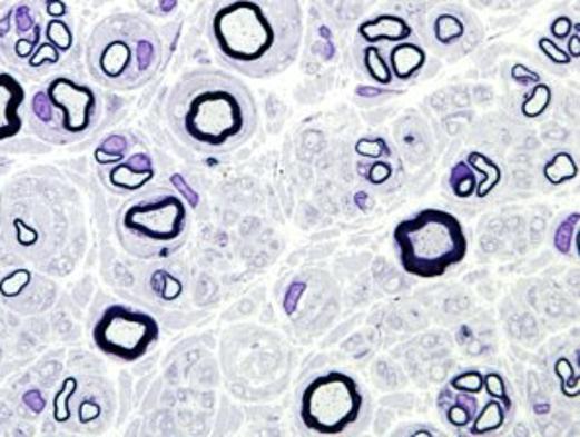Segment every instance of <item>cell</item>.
Returning a JSON list of instances; mask_svg holds the SVG:
<instances>
[{
	"label": "cell",
	"instance_id": "obj_25",
	"mask_svg": "<svg viewBox=\"0 0 580 437\" xmlns=\"http://www.w3.org/2000/svg\"><path fill=\"white\" fill-rule=\"evenodd\" d=\"M463 159L470 162L479 178L478 199H486L501 188L507 180V168L501 160L483 151H470Z\"/></svg>",
	"mask_w": 580,
	"mask_h": 437
},
{
	"label": "cell",
	"instance_id": "obj_42",
	"mask_svg": "<svg viewBox=\"0 0 580 437\" xmlns=\"http://www.w3.org/2000/svg\"><path fill=\"white\" fill-rule=\"evenodd\" d=\"M176 10H178V0H157V4H155V17H173Z\"/></svg>",
	"mask_w": 580,
	"mask_h": 437
},
{
	"label": "cell",
	"instance_id": "obj_14",
	"mask_svg": "<svg viewBox=\"0 0 580 437\" xmlns=\"http://www.w3.org/2000/svg\"><path fill=\"white\" fill-rule=\"evenodd\" d=\"M338 287L325 270H302L286 281L279 297V307L295 328L313 332L318 322H331L328 305L336 301Z\"/></svg>",
	"mask_w": 580,
	"mask_h": 437
},
{
	"label": "cell",
	"instance_id": "obj_17",
	"mask_svg": "<svg viewBox=\"0 0 580 437\" xmlns=\"http://www.w3.org/2000/svg\"><path fill=\"white\" fill-rule=\"evenodd\" d=\"M98 180L104 190L114 196L129 198L137 191L149 188L159 178V162L155 155L147 149H134L124 159L108 165V167L96 168Z\"/></svg>",
	"mask_w": 580,
	"mask_h": 437
},
{
	"label": "cell",
	"instance_id": "obj_40",
	"mask_svg": "<svg viewBox=\"0 0 580 437\" xmlns=\"http://www.w3.org/2000/svg\"><path fill=\"white\" fill-rule=\"evenodd\" d=\"M170 186L183 196L184 201H186L191 209L198 207L199 196L196 191L191 190L190 183L186 182L184 176L173 175V178H170Z\"/></svg>",
	"mask_w": 580,
	"mask_h": 437
},
{
	"label": "cell",
	"instance_id": "obj_5",
	"mask_svg": "<svg viewBox=\"0 0 580 437\" xmlns=\"http://www.w3.org/2000/svg\"><path fill=\"white\" fill-rule=\"evenodd\" d=\"M165 63L159 28L137 12H114L88 33L85 64L98 87L134 92L147 87Z\"/></svg>",
	"mask_w": 580,
	"mask_h": 437
},
{
	"label": "cell",
	"instance_id": "obj_13",
	"mask_svg": "<svg viewBox=\"0 0 580 437\" xmlns=\"http://www.w3.org/2000/svg\"><path fill=\"white\" fill-rule=\"evenodd\" d=\"M414 32L432 56L444 61H460L479 48L485 30L479 18L450 0H436L424 10Z\"/></svg>",
	"mask_w": 580,
	"mask_h": 437
},
{
	"label": "cell",
	"instance_id": "obj_32",
	"mask_svg": "<svg viewBox=\"0 0 580 437\" xmlns=\"http://www.w3.org/2000/svg\"><path fill=\"white\" fill-rule=\"evenodd\" d=\"M483 393L489 398H497L510 408H517V398L509 379L499 369H486L483 371Z\"/></svg>",
	"mask_w": 580,
	"mask_h": 437
},
{
	"label": "cell",
	"instance_id": "obj_30",
	"mask_svg": "<svg viewBox=\"0 0 580 437\" xmlns=\"http://www.w3.org/2000/svg\"><path fill=\"white\" fill-rule=\"evenodd\" d=\"M553 98H556L553 88L543 80L533 87L525 88L524 95L520 98V106H518L520 116L525 120H540L551 110Z\"/></svg>",
	"mask_w": 580,
	"mask_h": 437
},
{
	"label": "cell",
	"instance_id": "obj_41",
	"mask_svg": "<svg viewBox=\"0 0 580 437\" xmlns=\"http://www.w3.org/2000/svg\"><path fill=\"white\" fill-rule=\"evenodd\" d=\"M564 51L569 53L572 61H579L580 59V24L579 22H574V30H572L571 36H569V40L564 41Z\"/></svg>",
	"mask_w": 580,
	"mask_h": 437
},
{
	"label": "cell",
	"instance_id": "obj_2",
	"mask_svg": "<svg viewBox=\"0 0 580 437\" xmlns=\"http://www.w3.org/2000/svg\"><path fill=\"white\" fill-rule=\"evenodd\" d=\"M206 33L223 69L247 79H272L295 63L302 48V2L214 0Z\"/></svg>",
	"mask_w": 580,
	"mask_h": 437
},
{
	"label": "cell",
	"instance_id": "obj_37",
	"mask_svg": "<svg viewBox=\"0 0 580 437\" xmlns=\"http://www.w3.org/2000/svg\"><path fill=\"white\" fill-rule=\"evenodd\" d=\"M510 79L517 82L518 87L530 88L533 85H538L543 80L540 72L532 69V67H528L524 63H514L512 64V69H510Z\"/></svg>",
	"mask_w": 580,
	"mask_h": 437
},
{
	"label": "cell",
	"instance_id": "obj_43",
	"mask_svg": "<svg viewBox=\"0 0 580 437\" xmlns=\"http://www.w3.org/2000/svg\"><path fill=\"white\" fill-rule=\"evenodd\" d=\"M77 2H104V0H77Z\"/></svg>",
	"mask_w": 580,
	"mask_h": 437
},
{
	"label": "cell",
	"instance_id": "obj_18",
	"mask_svg": "<svg viewBox=\"0 0 580 437\" xmlns=\"http://www.w3.org/2000/svg\"><path fill=\"white\" fill-rule=\"evenodd\" d=\"M28 95L24 80L7 67H0V145L22 136Z\"/></svg>",
	"mask_w": 580,
	"mask_h": 437
},
{
	"label": "cell",
	"instance_id": "obj_8",
	"mask_svg": "<svg viewBox=\"0 0 580 437\" xmlns=\"http://www.w3.org/2000/svg\"><path fill=\"white\" fill-rule=\"evenodd\" d=\"M106 95L92 79L61 71L36 85L26 103V126L43 143L69 147L100 128Z\"/></svg>",
	"mask_w": 580,
	"mask_h": 437
},
{
	"label": "cell",
	"instance_id": "obj_27",
	"mask_svg": "<svg viewBox=\"0 0 580 437\" xmlns=\"http://www.w3.org/2000/svg\"><path fill=\"white\" fill-rule=\"evenodd\" d=\"M136 147V137L131 136L129 131H111L96 143L95 151H92V162H95L96 168L108 167V165H114V162L124 159Z\"/></svg>",
	"mask_w": 580,
	"mask_h": 437
},
{
	"label": "cell",
	"instance_id": "obj_39",
	"mask_svg": "<svg viewBox=\"0 0 580 437\" xmlns=\"http://www.w3.org/2000/svg\"><path fill=\"white\" fill-rule=\"evenodd\" d=\"M393 436L397 437H438L442 436V429L434 428L432 424H422V421H413L406 424L393 431Z\"/></svg>",
	"mask_w": 580,
	"mask_h": 437
},
{
	"label": "cell",
	"instance_id": "obj_31",
	"mask_svg": "<svg viewBox=\"0 0 580 437\" xmlns=\"http://www.w3.org/2000/svg\"><path fill=\"white\" fill-rule=\"evenodd\" d=\"M551 245L557 255L571 256L572 252L580 255V215L579 211L564 215L563 219L556 225L551 235Z\"/></svg>",
	"mask_w": 580,
	"mask_h": 437
},
{
	"label": "cell",
	"instance_id": "obj_19",
	"mask_svg": "<svg viewBox=\"0 0 580 437\" xmlns=\"http://www.w3.org/2000/svg\"><path fill=\"white\" fill-rule=\"evenodd\" d=\"M391 72L395 88H405L421 79L430 64L429 51L422 46L419 36L387 46Z\"/></svg>",
	"mask_w": 580,
	"mask_h": 437
},
{
	"label": "cell",
	"instance_id": "obj_16",
	"mask_svg": "<svg viewBox=\"0 0 580 437\" xmlns=\"http://www.w3.org/2000/svg\"><path fill=\"white\" fill-rule=\"evenodd\" d=\"M59 286L48 274L28 266L0 268V301L18 315H40L57 301Z\"/></svg>",
	"mask_w": 580,
	"mask_h": 437
},
{
	"label": "cell",
	"instance_id": "obj_38",
	"mask_svg": "<svg viewBox=\"0 0 580 437\" xmlns=\"http://www.w3.org/2000/svg\"><path fill=\"white\" fill-rule=\"evenodd\" d=\"M572 30H574V20L571 17H556L551 20V24L548 28V36L551 40L557 41L563 46L564 41L569 40Z\"/></svg>",
	"mask_w": 580,
	"mask_h": 437
},
{
	"label": "cell",
	"instance_id": "obj_7",
	"mask_svg": "<svg viewBox=\"0 0 580 437\" xmlns=\"http://www.w3.org/2000/svg\"><path fill=\"white\" fill-rule=\"evenodd\" d=\"M190 232L191 207L170 183H151L124 199L114 213L118 245L141 262L175 256Z\"/></svg>",
	"mask_w": 580,
	"mask_h": 437
},
{
	"label": "cell",
	"instance_id": "obj_35",
	"mask_svg": "<svg viewBox=\"0 0 580 437\" xmlns=\"http://www.w3.org/2000/svg\"><path fill=\"white\" fill-rule=\"evenodd\" d=\"M448 387L468 395H481L483 393V371L481 369H461L460 374L453 375L448 381Z\"/></svg>",
	"mask_w": 580,
	"mask_h": 437
},
{
	"label": "cell",
	"instance_id": "obj_24",
	"mask_svg": "<svg viewBox=\"0 0 580 437\" xmlns=\"http://www.w3.org/2000/svg\"><path fill=\"white\" fill-rule=\"evenodd\" d=\"M354 63L358 67L360 75L370 80V85L395 88L385 46L354 41Z\"/></svg>",
	"mask_w": 580,
	"mask_h": 437
},
{
	"label": "cell",
	"instance_id": "obj_20",
	"mask_svg": "<svg viewBox=\"0 0 580 437\" xmlns=\"http://www.w3.org/2000/svg\"><path fill=\"white\" fill-rule=\"evenodd\" d=\"M356 176L367 188L390 193L397 190L405 178V160L399 151L377 159H356Z\"/></svg>",
	"mask_w": 580,
	"mask_h": 437
},
{
	"label": "cell",
	"instance_id": "obj_9",
	"mask_svg": "<svg viewBox=\"0 0 580 437\" xmlns=\"http://www.w3.org/2000/svg\"><path fill=\"white\" fill-rule=\"evenodd\" d=\"M294 350L263 326H233L222 342V366L230 393L250 403L278 397L292 381Z\"/></svg>",
	"mask_w": 580,
	"mask_h": 437
},
{
	"label": "cell",
	"instance_id": "obj_36",
	"mask_svg": "<svg viewBox=\"0 0 580 437\" xmlns=\"http://www.w3.org/2000/svg\"><path fill=\"white\" fill-rule=\"evenodd\" d=\"M538 49H540L541 56L545 57V61L557 69H569L574 63L569 53L564 51L563 46L551 40L549 36H541L538 40Z\"/></svg>",
	"mask_w": 580,
	"mask_h": 437
},
{
	"label": "cell",
	"instance_id": "obj_4",
	"mask_svg": "<svg viewBox=\"0 0 580 437\" xmlns=\"http://www.w3.org/2000/svg\"><path fill=\"white\" fill-rule=\"evenodd\" d=\"M79 56V18L69 0H14L0 12V59L20 79L38 85Z\"/></svg>",
	"mask_w": 580,
	"mask_h": 437
},
{
	"label": "cell",
	"instance_id": "obj_28",
	"mask_svg": "<svg viewBox=\"0 0 580 437\" xmlns=\"http://www.w3.org/2000/svg\"><path fill=\"white\" fill-rule=\"evenodd\" d=\"M445 188L458 201L478 199L479 178L468 160L460 159L453 162L445 176Z\"/></svg>",
	"mask_w": 580,
	"mask_h": 437
},
{
	"label": "cell",
	"instance_id": "obj_23",
	"mask_svg": "<svg viewBox=\"0 0 580 437\" xmlns=\"http://www.w3.org/2000/svg\"><path fill=\"white\" fill-rule=\"evenodd\" d=\"M517 418V408H510L497 398L486 397L483 405H479V410L470 426L463 429L461 434L470 437L497 436L507 431L510 424Z\"/></svg>",
	"mask_w": 580,
	"mask_h": 437
},
{
	"label": "cell",
	"instance_id": "obj_10",
	"mask_svg": "<svg viewBox=\"0 0 580 437\" xmlns=\"http://www.w3.org/2000/svg\"><path fill=\"white\" fill-rule=\"evenodd\" d=\"M401 270L416 279L444 278L465 262L471 237L460 217L442 207H422L391 232Z\"/></svg>",
	"mask_w": 580,
	"mask_h": 437
},
{
	"label": "cell",
	"instance_id": "obj_15",
	"mask_svg": "<svg viewBox=\"0 0 580 437\" xmlns=\"http://www.w3.org/2000/svg\"><path fill=\"white\" fill-rule=\"evenodd\" d=\"M137 289L139 299L157 312L180 309L190 297V271L173 256L147 260L137 274Z\"/></svg>",
	"mask_w": 580,
	"mask_h": 437
},
{
	"label": "cell",
	"instance_id": "obj_11",
	"mask_svg": "<svg viewBox=\"0 0 580 437\" xmlns=\"http://www.w3.org/2000/svg\"><path fill=\"white\" fill-rule=\"evenodd\" d=\"M157 310L136 297L100 295L90 310V340L106 358L136 364L160 342Z\"/></svg>",
	"mask_w": 580,
	"mask_h": 437
},
{
	"label": "cell",
	"instance_id": "obj_3",
	"mask_svg": "<svg viewBox=\"0 0 580 437\" xmlns=\"http://www.w3.org/2000/svg\"><path fill=\"white\" fill-rule=\"evenodd\" d=\"M165 116L180 143L207 157L237 151L258 129L253 90L239 75L219 67L184 72L168 90Z\"/></svg>",
	"mask_w": 580,
	"mask_h": 437
},
{
	"label": "cell",
	"instance_id": "obj_6",
	"mask_svg": "<svg viewBox=\"0 0 580 437\" xmlns=\"http://www.w3.org/2000/svg\"><path fill=\"white\" fill-rule=\"evenodd\" d=\"M374 403L358 375L344 367L305 374L295 389V426L307 437H352L370 428Z\"/></svg>",
	"mask_w": 580,
	"mask_h": 437
},
{
	"label": "cell",
	"instance_id": "obj_1",
	"mask_svg": "<svg viewBox=\"0 0 580 437\" xmlns=\"http://www.w3.org/2000/svg\"><path fill=\"white\" fill-rule=\"evenodd\" d=\"M88 237L87 203L61 170L26 168L0 188V268L67 278L87 255Z\"/></svg>",
	"mask_w": 580,
	"mask_h": 437
},
{
	"label": "cell",
	"instance_id": "obj_12",
	"mask_svg": "<svg viewBox=\"0 0 580 437\" xmlns=\"http://www.w3.org/2000/svg\"><path fill=\"white\" fill-rule=\"evenodd\" d=\"M116 395L110 379L90 369L65 375L51 400V418L72 434H100L110 426Z\"/></svg>",
	"mask_w": 580,
	"mask_h": 437
},
{
	"label": "cell",
	"instance_id": "obj_33",
	"mask_svg": "<svg viewBox=\"0 0 580 437\" xmlns=\"http://www.w3.org/2000/svg\"><path fill=\"white\" fill-rule=\"evenodd\" d=\"M553 374H556L561 393L567 398H577L580 393L579 374L577 366L569 358H557L553 364Z\"/></svg>",
	"mask_w": 580,
	"mask_h": 437
},
{
	"label": "cell",
	"instance_id": "obj_29",
	"mask_svg": "<svg viewBox=\"0 0 580 437\" xmlns=\"http://www.w3.org/2000/svg\"><path fill=\"white\" fill-rule=\"evenodd\" d=\"M399 128L395 131V137H397V141H401V147H405L403 149V160L406 157H419V162L421 160L426 159L429 157L430 151V137L429 131L424 128V121H416L414 126L409 123V120H403L401 123H397Z\"/></svg>",
	"mask_w": 580,
	"mask_h": 437
},
{
	"label": "cell",
	"instance_id": "obj_34",
	"mask_svg": "<svg viewBox=\"0 0 580 437\" xmlns=\"http://www.w3.org/2000/svg\"><path fill=\"white\" fill-rule=\"evenodd\" d=\"M401 95H403V88L375 87V85H358V87L354 88L356 102L366 106V108L387 102L391 98Z\"/></svg>",
	"mask_w": 580,
	"mask_h": 437
},
{
	"label": "cell",
	"instance_id": "obj_22",
	"mask_svg": "<svg viewBox=\"0 0 580 437\" xmlns=\"http://www.w3.org/2000/svg\"><path fill=\"white\" fill-rule=\"evenodd\" d=\"M479 405L481 403H479L478 395L460 393V390L450 389L448 385L438 390L436 410L440 418L460 434L470 426L473 416L478 414Z\"/></svg>",
	"mask_w": 580,
	"mask_h": 437
},
{
	"label": "cell",
	"instance_id": "obj_21",
	"mask_svg": "<svg viewBox=\"0 0 580 437\" xmlns=\"http://www.w3.org/2000/svg\"><path fill=\"white\" fill-rule=\"evenodd\" d=\"M414 26L406 17L395 12H382L375 17L366 18L356 28V43H374V46H393L399 41L414 38Z\"/></svg>",
	"mask_w": 580,
	"mask_h": 437
},
{
	"label": "cell",
	"instance_id": "obj_26",
	"mask_svg": "<svg viewBox=\"0 0 580 437\" xmlns=\"http://www.w3.org/2000/svg\"><path fill=\"white\" fill-rule=\"evenodd\" d=\"M541 176L551 188L567 186V183L574 182L579 178V160L574 157V152L569 151V149L553 151L543 162Z\"/></svg>",
	"mask_w": 580,
	"mask_h": 437
}]
</instances>
